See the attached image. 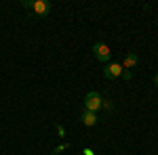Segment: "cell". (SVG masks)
Instances as JSON below:
<instances>
[{
    "label": "cell",
    "mask_w": 158,
    "mask_h": 155,
    "mask_svg": "<svg viewBox=\"0 0 158 155\" xmlns=\"http://www.w3.org/2000/svg\"><path fill=\"white\" fill-rule=\"evenodd\" d=\"M122 80H127V82H129V80H133V73L129 72V69H124V72H122Z\"/></svg>",
    "instance_id": "7"
},
{
    "label": "cell",
    "mask_w": 158,
    "mask_h": 155,
    "mask_svg": "<svg viewBox=\"0 0 158 155\" xmlns=\"http://www.w3.org/2000/svg\"><path fill=\"white\" fill-rule=\"evenodd\" d=\"M101 105H103V101H101V95L99 92H89V95L85 96V109L86 111H93V113H97L99 109H101Z\"/></svg>",
    "instance_id": "1"
},
{
    "label": "cell",
    "mask_w": 158,
    "mask_h": 155,
    "mask_svg": "<svg viewBox=\"0 0 158 155\" xmlns=\"http://www.w3.org/2000/svg\"><path fill=\"white\" fill-rule=\"evenodd\" d=\"M32 4H34L32 0H23V6H25V9H32Z\"/></svg>",
    "instance_id": "10"
},
{
    "label": "cell",
    "mask_w": 158,
    "mask_h": 155,
    "mask_svg": "<svg viewBox=\"0 0 158 155\" xmlns=\"http://www.w3.org/2000/svg\"><path fill=\"white\" fill-rule=\"evenodd\" d=\"M32 11H34V15H38V17H44V15H49L51 6L44 2V0H34V4H32Z\"/></svg>",
    "instance_id": "4"
},
{
    "label": "cell",
    "mask_w": 158,
    "mask_h": 155,
    "mask_svg": "<svg viewBox=\"0 0 158 155\" xmlns=\"http://www.w3.org/2000/svg\"><path fill=\"white\" fill-rule=\"evenodd\" d=\"M80 122L85 124V126H95L97 124V113H93V111H82V115H80Z\"/></svg>",
    "instance_id": "6"
},
{
    "label": "cell",
    "mask_w": 158,
    "mask_h": 155,
    "mask_svg": "<svg viewBox=\"0 0 158 155\" xmlns=\"http://www.w3.org/2000/svg\"><path fill=\"white\" fill-rule=\"evenodd\" d=\"M154 82H156V86H158V73H156V78H154Z\"/></svg>",
    "instance_id": "11"
},
{
    "label": "cell",
    "mask_w": 158,
    "mask_h": 155,
    "mask_svg": "<svg viewBox=\"0 0 158 155\" xmlns=\"http://www.w3.org/2000/svg\"><path fill=\"white\" fill-rule=\"evenodd\" d=\"M137 63H139V57H137L135 52H129V55L124 57V61H122V69H129V72H131Z\"/></svg>",
    "instance_id": "5"
},
{
    "label": "cell",
    "mask_w": 158,
    "mask_h": 155,
    "mask_svg": "<svg viewBox=\"0 0 158 155\" xmlns=\"http://www.w3.org/2000/svg\"><path fill=\"white\" fill-rule=\"evenodd\" d=\"M65 149H68V145H59V147H57V149H55L53 153L57 155V153H61V151H65Z\"/></svg>",
    "instance_id": "8"
},
{
    "label": "cell",
    "mask_w": 158,
    "mask_h": 155,
    "mask_svg": "<svg viewBox=\"0 0 158 155\" xmlns=\"http://www.w3.org/2000/svg\"><path fill=\"white\" fill-rule=\"evenodd\" d=\"M57 136H61V138L65 136V130H63V126H57Z\"/></svg>",
    "instance_id": "9"
},
{
    "label": "cell",
    "mask_w": 158,
    "mask_h": 155,
    "mask_svg": "<svg viewBox=\"0 0 158 155\" xmlns=\"http://www.w3.org/2000/svg\"><path fill=\"white\" fill-rule=\"evenodd\" d=\"M122 65L120 63H110V65H106L103 67V76L108 78V80H114V78H122Z\"/></svg>",
    "instance_id": "3"
},
{
    "label": "cell",
    "mask_w": 158,
    "mask_h": 155,
    "mask_svg": "<svg viewBox=\"0 0 158 155\" xmlns=\"http://www.w3.org/2000/svg\"><path fill=\"white\" fill-rule=\"evenodd\" d=\"M93 55H95L97 61L106 63V61L110 59V55H112V50H110V46L106 42H95V44H93Z\"/></svg>",
    "instance_id": "2"
}]
</instances>
